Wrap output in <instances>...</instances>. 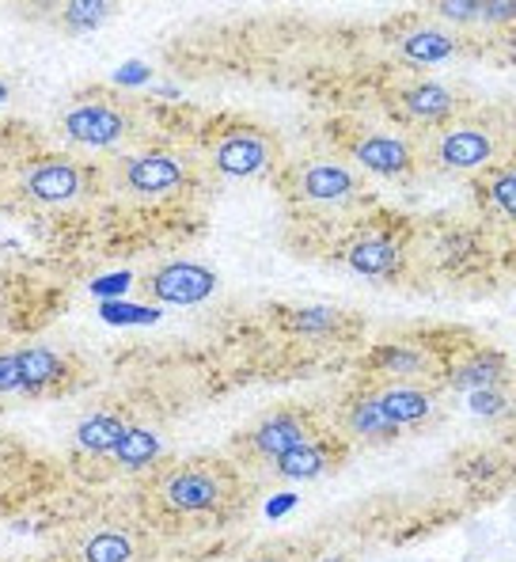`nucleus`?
Listing matches in <instances>:
<instances>
[{"mask_svg":"<svg viewBox=\"0 0 516 562\" xmlns=\"http://www.w3.org/2000/svg\"><path fill=\"white\" fill-rule=\"evenodd\" d=\"M293 506H296V494H278V498H273L270 506H266V517H270V520L273 517H285Z\"/></svg>","mask_w":516,"mask_h":562,"instance_id":"nucleus-31","label":"nucleus"},{"mask_svg":"<svg viewBox=\"0 0 516 562\" xmlns=\"http://www.w3.org/2000/svg\"><path fill=\"white\" fill-rule=\"evenodd\" d=\"M251 479L232 457H198L164 460L141 471L133 483V509L153 532L160 536H198L224 528L247 509Z\"/></svg>","mask_w":516,"mask_h":562,"instance_id":"nucleus-1","label":"nucleus"},{"mask_svg":"<svg viewBox=\"0 0 516 562\" xmlns=\"http://www.w3.org/2000/svg\"><path fill=\"white\" fill-rule=\"evenodd\" d=\"M137 426L130 415L119 411H103V415H91L88 422H80L77 429V449L91 460H111L119 452V445L130 437V429Z\"/></svg>","mask_w":516,"mask_h":562,"instance_id":"nucleus-21","label":"nucleus"},{"mask_svg":"<svg viewBox=\"0 0 516 562\" xmlns=\"http://www.w3.org/2000/svg\"><path fill=\"white\" fill-rule=\"evenodd\" d=\"M156 532L137 509L99 506L54 536L49 562H153Z\"/></svg>","mask_w":516,"mask_h":562,"instance_id":"nucleus-4","label":"nucleus"},{"mask_svg":"<svg viewBox=\"0 0 516 562\" xmlns=\"http://www.w3.org/2000/svg\"><path fill=\"white\" fill-rule=\"evenodd\" d=\"M20 361V392L27 395H69L72 387L85 384V361L69 350H15Z\"/></svg>","mask_w":516,"mask_h":562,"instance_id":"nucleus-14","label":"nucleus"},{"mask_svg":"<svg viewBox=\"0 0 516 562\" xmlns=\"http://www.w3.org/2000/svg\"><path fill=\"white\" fill-rule=\"evenodd\" d=\"M96 194H103L99 164L69 153L31 156V160L4 168V205L12 213L72 210Z\"/></svg>","mask_w":516,"mask_h":562,"instance_id":"nucleus-3","label":"nucleus"},{"mask_svg":"<svg viewBox=\"0 0 516 562\" xmlns=\"http://www.w3.org/2000/svg\"><path fill=\"white\" fill-rule=\"evenodd\" d=\"M474 202L486 217L516 228V156L474 176Z\"/></svg>","mask_w":516,"mask_h":562,"instance_id":"nucleus-20","label":"nucleus"},{"mask_svg":"<svg viewBox=\"0 0 516 562\" xmlns=\"http://www.w3.org/2000/svg\"><path fill=\"white\" fill-rule=\"evenodd\" d=\"M346 457H349V441L338 429L327 426L307 445H301V449L285 452V457L270 468V475L281 479V483H307V479H319V475H327V471L343 468Z\"/></svg>","mask_w":516,"mask_h":562,"instance_id":"nucleus-16","label":"nucleus"},{"mask_svg":"<svg viewBox=\"0 0 516 562\" xmlns=\"http://www.w3.org/2000/svg\"><path fill=\"white\" fill-rule=\"evenodd\" d=\"M202 156L216 176L228 179H262L278 176L285 168V148L273 130L258 126V122H216L210 134L202 137Z\"/></svg>","mask_w":516,"mask_h":562,"instance_id":"nucleus-8","label":"nucleus"},{"mask_svg":"<svg viewBox=\"0 0 516 562\" xmlns=\"http://www.w3.org/2000/svg\"><path fill=\"white\" fill-rule=\"evenodd\" d=\"M384 103L391 106V114L414 122V126H422L426 134L456 122L460 114H468V106L460 103L456 88L440 85V80H426V77H403V80H395V85H388Z\"/></svg>","mask_w":516,"mask_h":562,"instance_id":"nucleus-11","label":"nucleus"},{"mask_svg":"<svg viewBox=\"0 0 516 562\" xmlns=\"http://www.w3.org/2000/svg\"><path fill=\"white\" fill-rule=\"evenodd\" d=\"M281 324L289 330H296V335L304 338H327V335H338V327L346 324L343 312L335 308H296V312H281Z\"/></svg>","mask_w":516,"mask_h":562,"instance_id":"nucleus-24","label":"nucleus"},{"mask_svg":"<svg viewBox=\"0 0 516 562\" xmlns=\"http://www.w3.org/2000/svg\"><path fill=\"white\" fill-rule=\"evenodd\" d=\"M471 407L474 415H497V411H505V403L497 395V387H486V392H471Z\"/></svg>","mask_w":516,"mask_h":562,"instance_id":"nucleus-29","label":"nucleus"},{"mask_svg":"<svg viewBox=\"0 0 516 562\" xmlns=\"http://www.w3.org/2000/svg\"><path fill=\"white\" fill-rule=\"evenodd\" d=\"M497 46H502V54L509 57V61H516V23H513V27H505V31H502Z\"/></svg>","mask_w":516,"mask_h":562,"instance_id":"nucleus-32","label":"nucleus"},{"mask_svg":"<svg viewBox=\"0 0 516 562\" xmlns=\"http://www.w3.org/2000/svg\"><path fill=\"white\" fill-rule=\"evenodd\" d=\"M505 380H509L505 353L490 350V346H474V350H463L452 361L445 384L456 387V392H486V387H505Z\"/></svg>","mask_w":516,"mask_h":562,"instance_id":"nucleus-19","label":"nucleus"},{"mask_svg":"<svg viewBox=\"0 0 516 562\" xmlns=\"http://www.w3.org/2000/svg\"><path fill=\"white\" fill-rule=\"evenodd\" d=\"M364 380H391V384H433L448 380L452 358L429 338H395V342L372 346L364 358Z\"/></svg>","mask_w":516,"mask_h":562,"instance_id":"nucleus-10","label":"nucleus"},{"mask_svg":"<svg viewBox=\"0 0 516 562\" xmlns=\"http://www.w3.org/2000/svg\"><path fill=\"white\" fill-rule=\"evenodd\" d=\"M54 23L61 31H91L114 12V4H106V0H65V4H54Z\"/></svg>","mask_w":516,"mask_h":562,"instance_id":"nucleus-25","label":"nucleus"},{"mask_svg":"<svg viewBox=\"0 0 516 562\" xmlns=\"http://www.w3.org/2000/svg\"><path fill=\"white\" fill-rule=\"evenodd\" d=\"M247 562H312V559H307L304 548H293V543H278V548L258 551V555L247 559Z\"/></svg>","mask_w":516,"mask_h":562,"instance_id":"nucleus-28","label":"nucleus"},{"mask_svg":"<svg viewBox=\"0 0 516 562\" xmlns=\"http://www.w3.org/2000/svg\"><path fill=\"white\" fill-rule=\"evenodd\" d=\"M516 156V122L497 106H474L422 140V168L440 176H482L494 164Z\"/></svg>","mask_w":516,"mask_h":562,"instance_id":"nucleus-2","label":"nucleus"},{"mask_svg":"<svg viewBox=\"0 0 516 562\" xmlns=\"http://www.w3.org/2000/svg\"><path fill=\"white\" fill-rule=\"evenodd\" d=\"M323 429H327V422L307 407L266 411V415H258L251 426L232 437L228 457L244 471H270L285 452L301 449V445H307Z\"/></svg>","mask_w":516,"mask_h":562,"instance_id":"nucleus-9","label":"nucleus"},{"mask_svg":"<svg viewBox=\"0 0 516 562\" xmlns=\"http://www.w3.org/2000/svg\"><path fill=\"white\" fill-rule=\"evenodd\" d=\"M361 387H369L372 400L380 403V411H384L388 422L399 429V434H411V429H422L426 422L437 418V387H433V384L361 380Z\"/></svg>","mask_w":516,"mask_h":562,"instance_id":"nucleus-15","label":"nucleus"},{"mask_svg":"<svg viewBox=\"0 0 516 562\" xmlns=\"http://www.w3.org/2000/svg\"><path fill=\"white\" fill-rule=\"evenodd\" d=\"M335 429L349 445L354 441H399V437H403L388 422L384 411H380V403L372 400L369 387H357V392L346 395L343 407L335 411Z\"/></svg>","mask_w":516,"mask_h":562,"instance_id":"nucleus-18","label":"nucleus"},{"mask_svg":"<svg viewBox=\"0 0 516 562\" xmlns=\"http://www.w3.org/2000/svg\"><path fill=\"white\" fill-rule=\"evenodd\" d=\"M160 449H164L160 434H153V429H145V426H133L130 437L119 445V452H114L106 464L126 468V471H148L160 460Z\"/></svg>","mask_w":516,"mask_h":562,"instance_id":"nucleus-23","label":"nucleus"},{"mask_svg":"<svg viewBox=\"0 0 516 562\" xmlns=\"http://www.w3.org/2000/svg\"><path fill=\"white\" fill-rule=\"evenodd\" d=\"M15 562H35V559H15Z\"/></svg>","mask_w":516,"mask_h":562,"instance_id":"nucleus-35","label":"nucleus"},{"mask_svg":"<svg viewBox=\"0 0 516 562\" xmlns=\"http://www.w3.org/2000/svg\"><path fill=\"white\" fill-rule=\"evenodd\" d=\"M460 49V38L448 35V31L433 27V23H422V27H411L395 38V57L411 65H437L448 61V57Z\"/></svg>","mask_w":516,"mask_h":562,"instance_id":"nucleus-22","label":"nucleus"},{"mask_svg":"<svg viewBox=\"0 0 516 562\" xmlns=\"http://www.w3.org/2000/svg\"><path fill=\"white\" fill-rule=\"evenodd\" d=\"M323 562H349V559L343 555V559H323Z\"/></svg>","mask_w":516,"mask_h":562,"instance_id":"nucleus-34","label":"nucleus"},{"mask_svg":"<svg viewBox=\"0 0 516 562\" xmlns=\"http://www.w3.org/2000/svg\"><path fill=\"white\" fill-rule=\"evenodd\" d=\"M346 153L354 156L357 168L384 179H406L422 168V148L403 134H380V130H361L346 137Z\"/></svg>","mask_w":516,"mask_h":562,"instance_id":"nucleus-13","label":"nucleus"},{"mask_svg":"<svg viewBox=\"0 0 516 562\" xmlns=\"http://www.w3.org/2000/svg\"><path fill=\"white\" fill-rule=\"evenodd\" d=\"M130 281H133V274H106V278H96L91 281V296H103V301H111V296H122L130 289Z\"/></svg>","mask_w":516,"mask_h":562,"instance_id":"nucleus-27","label":"nucleus"},{"mask_svg":"<svg viewBox=\"0 0 516 562\" xmlns=\"http://www.w3.org/2000/svg\"><path fill=\"white\" fill-rule=\"evenodd\" d=\"M57 134L77 148H141L148 137V103L114 88H88L61 106Z\"/></svg>","mask_w":516,"mask_h":562,"instance_id":"nucleus-5","label":"nucleus"},{"mask_svg":"<svg viewBox=\"0 0 516 562\" xmlns=\"http://www.w3.org/2000/svg\"><path fill=\"white\" fill-rule=\"evenodd\" d=\"M0 392H20V361H15V353H4V361H0Z\"/></svg>","mask_w":516,"mask_h":562,"instance_id":"nucleus-30","label":"nucleus"},{"mask_svg":"<svg viewBox=\"0 0 516 562\" xmlns=\"http://www.w3.org/2000/svg\"><path fill=\"white\" fill-rule=\"evenodd\" d=\"M335 255L354 270V274H364V278L395 281V278H403V270H406L403 236L391 233V228H377V225H364V228L346 233L343 244H335Z\"/></svg>","mask_w":516,"mask_h":562,"instance_id":"nucleus-12","label":"nucleus"},{"mask_svg":"<svg viewBox=\"0 0 516 562\" xmlns=\"http://www.w3.org/2000/svg\"><path fill=\"white\" fill-rule=\"evenodd\" d=\"M99 179H103L106 198H153L179 194L194 179V156L168 145H141L126 153H111L99 160Z\"/></svg>","mask_w":516,"mask_h":562,"instance_id":"nucleus-6","label":"nucleus"},{"mask_svg":"<svg viewBox=\"0 0 516 562\" xmlns=\"http://www.w3.org/2000/svg\"><path fill=\"white\" fill-rule=\"evenodd\" d=\"M216 274L210 267L198 262H164V267L145 274V296L156 304H198L205 296H213Z\"/></svg>","mask_w":516,"mask_h":562,"instance_id":"nucleus-17","label":"nucleus"},{"mask_svg":"<svg viewBox=\"0 0 516 562\" xmlns=\"http://www.w3.org/2000/svg\"><path fill=\"white\" fill-rule=\"evenodd\" d=\"M141 65H130V69H119V80H141Z\"/></svg>","mask_w":516,"mask_h":562,"instance_id":"nucleus-33","label":"nucleus"},{"mask_svg":"<svg viewBox=\"0 0 516 562\" xmlns=\"http://www.w3.org/2000/svg\"><path fill=\"white\" fill-rule=\"evenodd\" d=\"M281 194L289 198V205H304L315 213H343L357 210V205L369 202V187L357 176L349 164L330 160V156H307V160L285 164V168L273 176Z\"/></svg>","mask_w":516,"mask_h":562,"instance_id":"nucleus-7","label":"nucleus"},{"mask_svg":"<svg viewBox=\"0 0 516 562\" xmlns=\"http://www.w3.org/2000/svg\"><path fill=\"white\" fill-rule=\"evenodd\" d=\"M99 316L106 324H156L160 319V308H145V304H122V301H106L99 308Z\"/></svg>","mask_w":516,"mask_h":562,"instance_id":"nucleus-26","label":"nucleus"}]
</instances>
